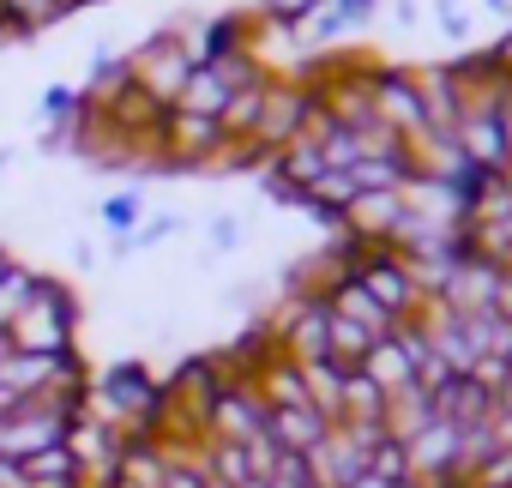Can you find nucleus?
<instances>
[{"label":"nucleus","instance_id":"obj_2","mask_svg":"<svg viewBox=\"0 0 512 488\" xmlns=\"http://www.w3.org/2000/svg\"><path fill=\"white\" fill-rule=\"evenodd\" d=\"M193 67H199V61H193V49H187V31H181V25L157 31L139 55H127L133 85H139L151 103H163V109H175V97H181V85H187V73H193Z\"/></svg>","mask_w":512,"mask_h":488},{"label":"nucleus","instance_id":"obj_14","mask_svg":"<svg viewBox=\"0 0 512 488\" xmlns=\"http://www.w3.org/2000/svg\"><path fill=\"white\" fill-rule=\"evenodd\" d=\"M374 344H380L374 332H362L356 320H344V314H332V362H338V368H362Z\"/></svg>","mask_w":512,"mask_h":488},{"label":"nucleus","instance_id":"obj_6","mask_svg":"<svg viewBox=\"0 0 512 488\" xmlns=\"http://www.w3.org/2000/svg\"><path fill=\"white\" fill-rule=\"evenodd\" d=\"M368 458H374V446H368V440H356L344 422H332V434L308 452V470H314V482H320V488H350V482L368 470Z\"/></svg>","mask_w":512,"mask_h":488},{"label":"nucleus","instance_id":"obj_21","mask_svg":"<svg viewBox=\"0 0 512 488\" xmlns=\"http://www.w3.org/2000/svg\"><path fill=\"white\" fill-rule=\"evenodd\" d=\"M211 241H217V248H235V241H241V223H235V217H217V223H211Z\"/></svg>","mask_w":512,"mask_h":488},{"label":"nucleus","instance_id":"obj_22","mask_svg":"<svg viewBox=\"0 0 512 488\" xmlns=\"http://www.w3.org/2000/svg\"><path fill=\"white\" fill-rule=\"evenodd\" d=\"M350 488H416V482H410V476H398V482H386V476H374V470H362V476H356Z\"/></svg>","mask_w":512,"mask_h":488},{"label":"nucleus","instance_id":"obj_8","mask_svg":"<svg viewBox=\"0 0 512 488\" xmlns=\"http://www.w3.org/2000/svg\"><path fill=\"white\" fill-rule=\"evenodd\" d=\"M434 404H440V416H446V422H458V428H470V422H488V416H494V392H488L476 374L446 380Z\"/></svg>","mask_w":512,"mask_h":488},{"label":"nucleus","instance_id":"obj_23","mask_svg":"<svg viewBox=\"0 0 512 488\" xmlns=\"http://www.w3.org/2000/svg\"><path fill=\"white\" fill-rule=\"evenodd\" d=\"M392 19L398 25H416V0H392Z\"/></svg>","mask_w":512,"mask_h":488},{"label":"nucleus","instance_id":"obj_16","mask_svg":"<svg viewBox=\"0 0 512 488\" xmlns=\"http://www.w3.org/2000/svg\"><path fill=\"white\" fill-rule=\"evenodd\" d=\"M103 223H109L115 235H133V229H139V193H115V199H103Z\"/></svg>","mask_w":512,"mask_h":488},{"label":"nucleus","instance_id":"obj_3","mask_svg":"<svg viewBox=\"0 0 512 488\" xmlns=\"http://www.w3.org/2000/svg\"><path fill=\"white\" fill-rule=\"evenodd\" d=\"M368 97H374V115H380L404 145H416L422 133H434L410 67H380V61H368Z\"/></svg>","mask_w":512,"mask_h":488},{"label":"nucleus","instance_id":"obj_5","mask_svg":"<svg viewBox=\"0 0 512 488\" xmlns=\"http://www.w3.org/2000/svg\"><path fill=\"white\" fill-rule=\"evenodd\" d=\"M404 464H410V482L416 488H440V482H470L464 464H458V422L434 416L422 434L404 440Z\"/></svg>","mask_w":512,"mask_h":488},{"label":"nucleus","instance_id":"obj_1","mask_svg":"<svg viewBox=\"0 0 512 488\" xmlns=\"http://www.w3.org/2000/svg\"><path fill=\"white\" fill-rule=\"evenodd\" d=\"M7 344L25 350V356H61V350H79V302L67 284L43 278L37 296L25 302V314L7 326Z\"/></svg>","mask_w":512,"mask_h":488},{"label":"nucleus","instance_id":"obj_15","mask_svg":"<svg viewBox=\"0 0 512 488\" xmlns=\"http://www.w3.org/2000/svg\"><path fill=\"white\" fill-rule=\"evenodd\" d=\"M260 482H266V488H320L302 452H278V458H272V470H266Z\"/></svg>","mask_w":512,"mask_h":488},{"label":"nucleus","instance_id":"obj_24","mask_svg":"<svg viewBox=\"0 0 512 488\" xmlns=\"http://www.w3.org/2000/svg\"><path fill=\"white\" fill-rule=\"evenodd\" d=\"M494 55H500V67H506V79H512V31H506V37L494 43Z\"/></svg>","mask_w":512,"mask_h":488},{"label":"nucleus","instance_id":"obj_7","mask_svg":"<svg viewBox=\"0 0 512 488\" xmlns=\"http://www.w3.org/2000/svg\"><path fill=\"white\" fill-rule=\"evenodd\" d=\"M326 434H332V416H326L320 404H308V398H302V404H272V410H266V440H272L278 452H302V458H308Z\"/></svg>","mask_w":512,"mask_h":488},{"label":"nucleus","instance_id":"obj_27","mask_svg":"<svg viewBox=\"0 0 512 488\" xmlns=\"http://www.w3.org/2000/svg\"><path fill=\"white\" fill-rule=\"evenodd\" d=\"M241 488H266V482H260V476H253V482H241Z\"/></svg>","mask_w":512,"mask_h":488},{"label":"nucleus","instance_id":"obj_26","mask_svg":"<svg viewBox=\"0 0 512 488\" xmlns=\"http://www.w3.org/2000/svg\"><path fill=\"white\" fill-rule=\"evenodd\" d=\"M488 7H494V13H512V7H506V0H488Z\"/></svg>","mask_w":512,"mask_h":488},{"label":"nucleus","instance_id":"obj_18","mask_svg":"<svg viewBox=\"0 0 512 488\" xmlns=\"http://www.w3.org/2000/svg\"><path fill=\"white\" fill-rule=\"evenodd\" d=\"M326 0H260V19H284V25H308Z\"/></svg>","mask_w":512,"mask_h":488},{"label":"nucleus","instance_id":"obj_11","mask_svg":"<svg viewBox=\"0 0 512 488\" xmlns=\"http://www.w3.org/2000/svg\"><path fill=\"white\" fill-rule=\"evenodd\" d=\"M67 13H73V0H0V19H7L19 37L25 31H43V25L67 19Z\"/></svg>","mask_w":512,"mask_h":488},{"label":"nucleus","instance_id":"obj_12","mask_svg":"<svg viewBox=\"0 0 512 488\" xmlns=\"http://www.w3.org/2000/svg\"><path fill=\"white\" fill-rule=\"evenodd\" d=\"M344 374L350 368H338V362H302V386H308V398L338 422V404H344Z\"/></svg>","mask_w":512,"mask_h":488},{"label":"nucleus","instance_id":"obj_17","mask_svg":"<svg viewBox=\"0 0 512 488\" xmlns=\"http://www.w3.org/2000/svg\"><path fill=\"white\" fill-rule=\"evenodd\" d=\"M157 488H211V482H205L199 458H169V452H163V482H157Z\"/></svg>","mask_w":512,"mask_h":488},{"label":"nucleus","instance_id":"obj_13","mask_svg":"<svg viewBox=\"0 0 512 488\" xmlns=\"http://www.w3.org/2000/svg\"><path fill=\"white\" fill-rule=\"evenodd\" d=\"M37 284H43V272H31V266H7V278H0V332H7L19 314H25V302L37 296Z\"/></svg>","mask_w":512,"mask_h":488},{"label":"nucleus","instance_id":"obj_20","mask_svg":"<svg viewBox=\"0 0 512 488\" xmlns=\"http://www.w3.org/2000/svg\"><path fill=\"white\" fill-rule=\"evenodd\" d=\"M440 31H446L452 43H464V37H470V19L458 13V0H440Z\"/></svg>","mask_w":512,"mask_h":488},{"label":"nucleus","instance_id":"obj_10","mask_svg":"<svg viewBox=\"0 0 512 488\" xmlns=\"http://www.w3.org/2000/svg\"><path fill=\"white\" fill-rule=\"evenodd\" d=\"M434 416H440V404H434V392H422V386H404V392L386 398V428H392V440L422 434Z\"/></svg>","mask_w":512,"mask_h":488},{"label":"nucleus","instance_id":"obj_9","mask_svg":"<svg viewBox=\"0 0 512 488\" xmlns=\"http://www.w3.org/2000/svg\"><path fill=\"white\" fill-rule=\"evenodd\" d=\"M229 85H223V73L217 67H193L187 73V85H181V97H175V109L181 115H205V121H223V109H229Z\"/></svg>","mask_w":512,"mask_h":488},{"label":"nucleus","instance_id":"obj_25","mask_svg":"<svg viewBox=\"0 0 512 488\" xmlns=\"http://www.w3.org/2000/svg\"><path fill=\"white\" fill-rule=\"evenodd\" d=\"M0 356H13V344H7V332H0Z\"/></svg>","mask_w":512,"mask_h":488},{"label":"nucleus","instance_id":"obj_19","mask_svg":"<svg viewBox=\"0 0 512 488\" xmlns=\"http://www.w3.org/2000/svg\"><path fill=\"white\" fill-rule=\"evenodd\" d=\"M470 488H512V452H494L488 464L470 470Z\"/></svg>","mask_w":512,"mask_h":488},{"label":"nucleus","instance_id":"obj_4","mask_svg":"<svg viewBox=\"0 0 512 488\" xmlns=\"http://www.w3.org/2000/svg\"><path fill=\"white\" fill-rule=\"evenodd\" d=\"M356 284L392 314V326H404V320H416V314L428 308V296H422V284L410 278V266H404L398 248H374V254L356 266Z\"/></svg>","mask_w":512,"mask_h":488}]
</instances>
